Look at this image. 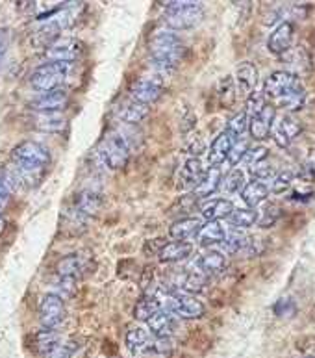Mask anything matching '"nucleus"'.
Returning a JSON list of instances; mask_svg holds the SVG:
<instances>
[{
  "label": "nucleus",
  "mask_w": 315,
  "mask_h": 358,
  "mask_svg": "<svg viewBox=\"0 0 315 358\" xmlns=\"http://www.w3.org/2000/svg\"><path fill=\"white\" fill-rule=\"evenodd\" d=\"M217 96H219L221 106L225 110H230V108L235 104V86H234V78L232 76H225L221 78L219 86H217Z\"/></svg>",
  "instance_id": "obj_38"
},
{
  "label": "nucleus",
  "mask_w": 315,
  "mask_h": 358,
  "mask_svg": "<svg viewBox=\"0 0 315 358\" xmlns=\"http://www.w3.org/2000/svg\"><path fill=\"white\" fill-rule=\"evenodd\" d=\"M166 310L180 320H198V317H203L206 308H204L203 301H198L195 295L173 292L167 301Z\"/></svg>",
  "instance_id": "obj_9"
},
{
  "label": "nucleus",
  "mask_w": 315,
  "mask_h": 358,
  "mask_svg": "<svg viewBox=\"0 0 315 358\" xmlns=\"http://www.w3.org/2000/svg\"><path fill=\"white\" fill-rule=\"evenodd\" d=\"M73 65L71 64H58V62H47L39 65L32 71L30 75V86L39 93H48V91L59 90L71 75Z\"/></svg>",
  "instance_id": "obj_5"
},
{
  "label": "nucleus",
  "mask_w": 315,
  "mask_h": 358,
  "mask_svg": "<svg viewBox=\"0 0 315 358\" xmlns=\"http://www.w3.org/2000/svg\"><path fill=\"white\" fill-rule=\"evenodd\" d=\"M8 47H10V34H8L6 28H0V64H2V59L8 52Z\"/></svg>",
  "instance_id": "obj_52"
},
{
  "label": "nucleus",
  "mask_w": 315,
  "mask_h": 358,
  "mask_svg": "<svg viewBox=\"0 0 315 358\" xmlns=\"http://www.w3.org/2000/svg\"><path fill=\"white\" fill-rule=\"evenodd\" d=\"M234 210V203L228 199H208L206 203L200 204V214L206 221L228 220Z\"/></svg>",
  "instance_id": "obj_20"
},
{
  "label": "nucleus",
  "mask_w": 315,
  "mask_h": 358,
  "mask_svg": "<svg viewBox=\"0 0 315 358\" xmlns=\"http://www.w3.org/2000/svg\"><path fill=\"white\" fill-rule=\"evenodd\" d=\"M245 164L249 169H252V167H256L258 164H262V162L269 160V149L268 147H252V149L247 150V155H245Z\"/></svg>",
  "instance_id": "obj_45"
},
{
  "label": "nucleus",
  "mask_w": 315,
  "mask_h": 358,
  "mask_svg": "<svg viewBox=\"0 0 315 358\" xmlns=\"http://www.w3.org/2000/svg\"><path fill=\"white\" fill-rule=\"evenodd\" d=\"M295 180V173L293 171H280L274 175L272 178V184L269 187V193H274V195H280V193L288 192L291 184Z\"/></svg>",
  "instance_id": "obj_42"
},
{
  "label": "nucleus",
  "mask_w": 315,
  "mask_h": 358,
  "mask_svg": "<svg viewBox=\"0 0 315 358\" xmlns=\"http://www.w3.org/2000/svg\"><path fill=\"white\" fill-rule=\"evenodd\" d=\"M67 124V119L61 113H38L32 121V127L41 132H61Z\"/></svg>",
  "instance_id": "obj_32"
},
{
  "label": "nucleus",
  "mask_w": 315,
  "mask_h": 358,
  "mask_svg": "<svg viewBox=\"0 0 315 358\" xmlns=\"http://www.w3.org/2000/svg\"><path fill=\"white\" fill-rule=\"evenodd\" d=\"M193 252V245L189 241H171V243H166V245L161 247L160 252H158V257H160L161 262H182V260H186V258L191 257Z\"/></svg>",
  "instance_id": "obj_28"
},
{
  "label": "nucleus",
  "mask_w": 315,
  "mask_h": 358,
  "mask_svg": "<svg viewBox=\"0 0 315 358\" xmlns=\"http://www.w3.org/2000/svg\"><path fill=\"white\" fill-rule=\"evenodd\" d=\"M84 10H86L84 2H65L64 6H59L52 15L43 19V24L38 28V32L34 36V43L43 48L52 45L56 39L61 38V32L69 30L80 21Z\"/></svg>",
  "instance_id": "obj_3"
},
{
  "label": "nucleus",
  "mask_w": 315,
  "mask_h": 358,
  "mask_svg": "<svg viewBox=\"0 0 315 358\" xmlns=\"http://www.w3.org/2000/svg\"><path fill=\"white\" fill-rule=\"evenodd\" d=\"M308 358H314V357H308Z\"/></svg>",
  "instance_id": "obj_55"
},
{
  "label": "nucleus",
  "mask_w": 315,
  "mask_h": 358,
  "mask_svg": "<svg viewBox=\"0 0 315 358\" xmlns=\"http://www.w3.org/2000/svg\"><path fill=\"white\" fill-rule=\"evenodd\" d=\"M161 310V301L154 294H145L134 306V317L138 321H149L156 312Z\"/></svg>",
  "instance_id": "obj_34"
},
{
  "label": "nucleus",
  "mask_w": 315,
  "mask_h": 358,
  "mask_svg": "<svg viewBox=\"0 0 315 358\" xmlns=\"http://www.w3.org/2000/svg\"><path fill=\"white\" fill-rule=\"evenodd\" d=\"M177 329V321H175V315H171L167 310L161 308L160 312H156L149 321H147V331L152 338H169L171 340V334Z\"/></svg>",
  "instance_id": "obj_19"
},
{
  "label": "nucleus",
  "mask_w": 315,
  "mask_h": 358,
  "mask_svg": "<svg viewBox=\"0 0 315 358\" xmlns=\"http://www.w3.org/2000/svg\"><path fill=\"white\" fill-rule=\"evenodd\" d=\"M130 155H132V149H130L129 141H126V138L119 134V132L108 134L101 141V147H98V156H101L102 164L108 169H112V171H117V169L126 167V164L130 160Z\"/></svg>",
  "instance_id": "obj_6"
},
{
  "label": "nucleus",
  "mask_w": 315,
  "mask_h": 358,
  "mask_svg": "<svg viewBox=\"0 0 315 358\" xmlns=\"http://www.w3.org/2000/svg\"><path fill=\"white\" fill-rule=\"evenodd\" d=\"M302 130H305V127L300 124L299 119L291 117V115H284L280 119V123L277 127H272L271 136L277 141L278 147H288L295 138H299L302 134Z\"/></svg>",
  "instance_id": "obj_17"
},
{
  "label": "nucleus",
  "mask_w": 315,
  "mask_h": 358,
  "mask_svg": "<svg viewBox=\"0 0 315 358\" xmlns=\"http://www.w3.org/2000/svg\"><path fill=\"white\" fill-rule=\"evenodd\" d=\"M278 220H280V206H277L274 203H265L263 208L258 212L256 224L260 229H271L272 224H277Z\"/></svg>",
  "instance_id": "obj_40"
},
{
  "label": "nucleus",
  "mask_w": 315,
  "mask_h": 358,
  "mask_svg": "<svg viewBox=\"0 0 315 358\" xmlns=\"http://www.w3.org/2000/svg\"><path fill=\"white\" fill-rule=\"evenodd\" d=\"M245 184V173L241 171V169H230V171L226 173V177L221 180L223 189H225L226 193H230V195L243 192Z\"/></svg>",
  "instance_id": "obj_39"
},
{
  "label": "nucleus",
  "mask_w": 315,
  "mask_h": 358,
  "mask_svg": "<svg viewBox=\"0 0 315 358\" xmlns=\"http://www.w3.org/2000/svg\"><path fill=\"white\" fill-rule=\"evenodd\" d=\"M102 204H104V199H102L101 193L95 192V189H84V192H78L75 195L71 215L75 221L80 220L82 223H86L89 217H95L101 212Z\"/></svg>",
  "instance_id": "obj_11"
},
{
  "label": "nucleus",
  "mask_w": 315,
  "mask_h": 358,
  "mask_svg": "<svg viewBox=\"0 0 315 358\" xmlns=\"http://www.w3.org/2000/svg\"><path fill=\"white\" fill-rule=\"evenodd\" d=\"M147 353H150L156 358H169L173 353L171 340H169V338H158V340H156L154 338V340H152V345H150V349Z\"/></svg>",
  "instance_id": "obj_46"
},
{
  "label": "nucleus",
  "mask_w": 315,
  "mask_h": 358,
  "mask_svg": "<svg viewBox=\"0 0 315 358\" xmlns=\"http://www.w3.org/2000/svg\"><path fill=\"white\" fill-rule=\"evenodd\" d=\"M249 119L251 117L247 115V112L235 113L234 117L228 121V124H226V132L234 139H237L241 134H245V130L249 129Z\"/></svg>",
  "instance_id": "obj_41"
},
{
  "label": "nucleus",
  "mask_w": 315,
  "mask_h": 358,
  "mask_svg": "<svg viewBox=\"0 0 315 358\" xmlns=\"http://www.w3.org/2000/svg\"><path fill=\"white\" fill-rule=\"evenodd\" d=\"M226 230L225 227L219 223V221H208L200 227L197 234V241L200 247H212L219 245L225 241Z\"/></svg>",
  "instance_id": "obj_27"
},
{
  "label": "nucleus",
  "mask_w": 315,
  "mask_h": 358,
  "mask_svg": "<svg viewBox=\"0 0 315 358\" xmlns=\"http://www.w3.org/2000/svg\"><path fill=\"white\" fill-rule=\"evenodd\" d=\"M124 343H126V348H129L132 355H145L150 349V345H152V336H150L147 329L135 325L129 329Z\"/></svg>",
  "instance_id": "obj_23"
},
{
  "label": "nucleus",
  "mask_w": 315,
  "mask_h": 358,
  "mask_svg": "<svg viewBox=\"0 0 315 358\" xmlns=\"http://www.w3.org/2000/svg\"><path fill=\"white\" fill-rule=\"evenodd\" d=\"M221 180H223V173H221V167H210L208 171L204 173V177L200 178L195 189H193V195L200 201V199L212 197L217 189L221 187Z\"/></svg>",
  "instance_id": "obj_22"
},
{
  "label": "nucleus",
  "mask_w": 315,
  "mask_h": 358,
  "mask_svg": "<svg viewBox=\"0 0 315 358\" xmlns=\"http://www.w3.org/2000/svg\"><path fill=\"white\" fill-rule=\"evenodd\" d=\"M305 102H306V93L302 87H299V90L291 91V93H288V95L277 99V106L286 110V112H299L300 108L305 106Z\"/></svg>",
  "instance_id": "obj_37"
},
{
  "label": "nucleus",
  "mask_w": 315,
  "mask_h": 358,
  "mask_svg": "<svg viewBox=\"0 0 315 358\" xmlns=\"http://www.w3.org/2000/svg\"><path fill=\"white\" fill-rule=\"evenodd\" d=\"M204 19L203 2H191V0H182V2H167L166 15L163 21L171 30H189L200 24Z\"/></svg>",
  "instance_id": "obj_4"
},
{
  "label": "nucleus",
  "mask_w": 315,
  "mask_h": 358,
  "mask_svg": "<svg viewBox=\"0 0 315 358\" xmlns=\"http://www.w3.org/2000/svg\"><path fill=\"white\" fill-rule=\"evenodd\" d=\"M59 345H61V340H59V334L56 331H47V329H43V331L36 334V351L39 355H43V357H48Z\"/></svg>",
  "instance_id": "obj_35"
},
{
  "label": "nucleus",
  "mask_w": 315,
  "mask_h": 358,
  "mask_svg": "<svg viewBox=\"0 0 315 358\" xmlns=\"http://www.w3.org/2000/svg\"><path fill=\"white\" fill-rule=\"evenodd\" d=\"M149 54L150 64L154 65L156 73L163 75V73L175 71L180 65L186 54V47L173 30H158L150 39Z\"/></svg>",
  "instance_id": "obj_2"
},
{
  "label": "nucleus",
  "mask_w": 315,
  "mask_h": 358,
  "mask_svg": "<svg viewBox=\"0 0 315 358\" xmlns=\"http://www.w3.org/2000/svg\"><path fill=\"white\" fill-rule=\"evenodd\" d=\"M204 150H206V145H204L203 138H198V136H191V138L187 139L186 152H189V155H191V158H198V156L203 155Z\"/></svg>",
  "instance_id": "obj_48"
},
{
  "label": "nucleus",
  "mask_w": 315,
  "mask_h": 358,
  "mask_svg": "<svg viewBox=\"0 0 315 358\" xmlns=\"http://www.w3.org/2000/svg\"><path fill=\"white\" fill-rule=\"evenodd\" d=\"M69 104V93L65 90H54L48 93H39L36 99L30 101V108L38 113H59Z\"/></svg>",
  "instance_id": "obj_14"
},
{
  "label": "nucleus",
  "mask_w": 315,
  "mask_h": 358,
  "mask_svg": "<svg viewBox=\"0 0 315 358\" xmlns=\"http://www.w3.org/2000/svg\"><path fill=\"white\" fill-rule=\"evenodd\" d=\"M150 113V108L141 104V102H135V101H126L124 104H121L117 110V117L123 121V123H129V124H138L141 123L143 119L149 117Z\"/></svg>",
  "instance_id": "obj_29"
},
{
  "label": "nucleus",
  "mask_w": 315,
  "mask_h": 358,
  "mask_svg": "<svg viewBox=\"0 0 315 358\" xmlns=\"http://www.w3.org/2000/svg\"><path fill=\"white\" fill-rule=\"evenodd\" d=\"M268 104V99H265V95H263L262 91H254L252 95L247 96V115H249V117L256 115V113L262 112Z\"/></svg>",
  "instance_id": "obj_43"
},
{
  "label": "nucleus",
  "mask_w": 315,
  "mask_h": 358,
  "mask_svg": "<svg viewBox=\"0 0 315 358\" xmlns=\"http://www.w3.org/2000/svg\"><path fill=\"white\" fill-rule=\"evenodd\" d=\"M314 197V189H300V187H293V192L289 195V201H295V203H306L308 199Z\"/></svg>",
  "instance_id": "obj_50"
},
{
  "label": "nucleus",
  "mask_w": 315,
  "mask_h": 358,
  "mask_svg": "<svg viewBox=\"0 0 315 358\" xmlns=\"http://www.w3.org/2000/svg\"><path fill=\"white\" fill-rule=\"evenodd\" d=\"M76 351H78V343H76L75 340H69V342L61 343L56 351H52V353L45 358H73V355H75Z\"/></svg>",
  "instance_id": "obj_47"
},
{
  "label": "nucleus",
  "mask_w": 315,
  "mask_h": 358,
  "mask_svg": "<svg viewBox=\"0 0 315 358\" xmlns=\"http://www.w3.org/2000/svg\"><path fill=\"white\" fill-rule=\"evenodd\" d=\"M203 224V220H198V217H182L169 227V236L175 241H187L189 238L198 234Z\"/></svg>",
  "instance_id": "obj_24"
},
{
  "label": "nucleus",
  "mask_w": 315,
  "mask_h": 358,
  "mask_svg": "<svg viewBox=\"0 0 315 358\" xmlns=\"http://www.w3.org/2000/svg\"><path fill=\"white\" fill-rule=\"evenodd\" d=\"M295 177H299L300 180L305 182H308V184H312V182L315 180V169H314V166H310V164H308V166H302L300 167V171H299V175H295Z\"/></svg>",
  "instance_id": "obj_51"
},
{
  "label": "nucleus",
  "mask_w": 315,
  "mask_h": 358,
  "mask_svg": "<svg viewBox=\"0 0 315 358\" xmlns=\"http://www.w3.org/2000/svg\"><path fill=\"white\" fill-rule=\"evenodd\" d=\"M163 90H166L163 75L152 73V75L139 76L138 80L132 84V87H130V95H132V101L141 102L145 106H150L156 101H160V96L163 95Z\"/></svg>",
  "instance_id": "obj_7"
},
{
  "label": "nucleus",
  "mask_w": 315,
  "mask_h": 358,
  "mask_svg": "<svg viewBox=\"0 0 315 358\" xmlns=\"http://www.w3.org/2000/svg\"><path fill=\"white\" fill-rule=\"evenodd\" d=\"M300 82L297 78L295 73H289V71H277V73H272V75L268 76V80L263 84V95L265 99H280V96L288 95L291 91L299 90Z\"/></svg>",
  "instance_id": "obj_13"
},
{
  "label": "nucleus",
  "mask_w": 315,
  "mask_h": 358,
  "mask_svg": "<svg viewBox=\"0 0 315 358\" xmlns=\"http://www.w3.org/2000/svg\"><path fill=\"white\" fill-rule=\"evenodd\" d=\"M197 269L203 275L210 277V275H217V273L225 271L226 269V257L219 251H206L204 255L197 258L195 262Z\"/></svg>",
  "instance_id": "obj_26"
},
{
  "label": "nucleus",
  "mask_w": 315,
  "mask_h": 358,
  "mask_svg": "<svg viewBox=\"0 0 315 358\" xmlns=\"http://www.w3.org/2000/svg\"><path fill=\"white\" fill-rule=\"evenodd\" d=\"M206 286H208V277L200 271H186L178 280V288L182 289V294L187 295L200 294Z\"/></svg>",
  "instance_id": "obj_33"
},
{
  "label": "nucleus",
  "mask_w": 315,
  "mask_h": 358,
  "mask_svg": "<svg viewBox=\"0 0 315 358\" xmlns=\"http://www.w3.org/2000/svg\"><path fill=\"white\" fill-rule=\"evenodd\" d=\"M274 117H277V108L268 104L262 112L252 115L249 119V132L256 141H263L271 136V130L274 127Z\"/></svg>",
  "instance_id": "obj_15"
},
{
  "label": "nucleus",
  "mask_w": 315,
  "mask_h": 358,
  "mask_svg": "<svg viewBox=\"0 0 315 358\" xmlns=\"http://www.w3.org/2000/svg\"><path fill=\"white\" fill-rule=\"evenodd\" d=\"M297 312L295 305L289 299H282L278 301L277 305H274V314L282 315V317H289V315H293Z\"/></svg>",
  "instance_id": "obj_49"
},
{
  "label": "nucleus",
  "mask_w": 315,
  "mask_h": 358,
  "mask_svg": "<svg viewBox=\"0 0 315 358\" xmlns=\"http://www.w3.org/2000/svg\"><path fill=\"white\" fill-rule=\"evenodd\" d=\"M11 160L17 175L21 178L22 187H32L39 184L43 171L50 164V152L45 145L38 141H22L11 150Z\"/></svg>",
  "instance_id": "obj_1"
},
{
  "label": "nucleus",
  "mask_w": 315,
  "mask_h": 358,
  "mask_svg": "<svg viewBox=\"0 0 315 358\" xmlns=\"http://www.w3.org/2000/svg\"><path fill=\"white\" fill-rule=\"evenodd\" d=\"M56 271H58V277L61 280H67V282H76V278L82 277V271H84V266H82L80 257L76 255H69V257L61 258L56 266Z\"/></svg>",
  "instance_id": "obj_31"
},
{
  "label": "nucleus",
  "mask_w": 315,
  "mask_h": 358,
  "mask_svg": "<svg viewBox=\"0 0 315 358\" xmlns=\"http://www.w3.org/2000/svg\"><path fill=\"white\" fill-rule=\"evenodd\" d=\"M293 32L295 27L293 22L289 21H282L280 24L274 27L271 34H269L268 39V48L271 50L272 54H277V56H282L291 48V41H293Z\"/></svg>",
  "instance_id": "obj_16"
},
{
  "label": "nucleus",
  "mask_w": 315,
  "mask_h": 358,
  "mask_svg": "<svg viewBox=\"0 0 315 358\" xmlns=\"http://www.w3.org/2000/svg\"><path fill=\"white\" fill-rule=\"evenodd\" d=\"M249 149H251V147H249V141H247V139H235L234 145H232V149H230L228 152V158H226L230 166H237V164L245 158L247 150Z\"/></svg>",
  "instance_id": "obj_44"
},
{
  "label": "nucleus",
  "mask_w": 315,
  "mask_h": 358,
  "mask_svg": "<svg viewBox=\"0 0 315 358\" xmlns=\"http://www.w3.org/2000/svg\"><path fill=\"white\" fill-rule=\"evenodd\" d=\"M204 173L206 171H204L203 162L198 160V158H189L180 167V173H178L177 178V187L178 189H195V186L204 177Z\"/></svg>",
  "instance_id": "obj_18"
},
{
  "label": "nucleus",
  "mask_w": 315,
  "mask_h": 358,
  "mask_svg": "<svg viewBox=\"0 0 315 358\" xmlns=\"http://www.w3.org/2000/svg\"><path fill=\"white\" fill-rule=\"evenodd\" d=\"M235 82H237V90L241 95H252L258 86V69L256 65L251 62H243L237 65L235 69Z\"/></svg>",
  "instance_id": "obj_21"
},
{
  "label": "nucleus",
  "mask_w": 315,
  "mask_h": 358,
  "mask_svg": "<svg viewBox=\"0 0 315 358\" xmlns=\"http://www.w3.org/2000/svg\"><path fill=\"white\" fill-rule=\"evenodd\" d=\"M260 241L254 236L245 234L243 230H230L228 234L225 236V241L221 243L223 249H225L228 255H241V257H258L260 252L263 251V247Z\"/></svg>",
  "instance_id": "obj_10"
},
{
  "label": "nucleus",
  "mask_w": 315,
  "mask_h": 358,
  "mask_svg": "<svg viewBox=\"0 0 315 358\" xmlns=\"http://www.w3.org/2000/svg\"><path fill=\"white\" fill-rule=\"evenodd\" d=\"M10 203V192L6 189L4 182H2V178H0V212L6 208V204Z\"/></svg>",
  "instance_id": "obj_53"
},
{
  "label": "nucleus",
  "mask_w": 315,
  "mask_h": 358,
  "mask_svg": "<svg viewBox=\"0 0 315 358\" xmlns=\"http://www.w3.org/2000/svg\"><path fill=\"white\" fill-rule=\"evenodd\" d=\"M67 317V306L61 295L58 294H47L41 297L39 303V321L47 331L58 329L64 320Z\"/></svg>",
  "instance_id": "obj_8"
},
{
  "label": "nucleus",
  "mask_w": 315,
  "mask_h": 358,
  "mask_svg": "<svg viewBox=\"0 0 315 358\" xmlns=\"http://www.w3.org/2000/svg\"><path fill=\"white\" fill-rule=\"evenodd\" d=\"M258 221V212L252 208H237L234 210L228 217V223L237 230L249 229V227H254Z\"/></svg>",
  "instance_id": "obj_36"
},
{
  "label": "nucleus",
  "mask_w": 315,
  "mask_h": 358,
  "mask_svg": "<svg viewBox=\"0 0 315 358\" xmlns=\"http://www.w3.org/2000/svg\"><path fill=\"white\" fill-rule=\"evenodd\" d=\"M4 224H6L4 217H2V215H0V230H4Z\"/></svg>",
  "instance_id": "obj_54"
},
{
  "label": "nucleus",
  "mask_w": 315,
  "mask_h": 358,
  "mask_svg": "<svg viewBox=\"0 0 315 358\" xmlns=\"http://www.w3.org/2000/svg\"><path fill=\"white\" fill-rule=\"evenodd\" d=\"M235 139L228 134V132H221L217 138L212 141L210 145V152H208V160L212 164V167H219L223 162L228 158V152L232 149V145H234Z\"/></svg>",
  "instance_id": "obj_25"
},
{
  "label": "nucleus",
  "mask_w": 315,
  "mask_h": 358,
  "mask_svg": "<svg viewBox=\"0 0 315 358\" xmlns=\"http://www.w3.org/2000/svg\"><path fill=\"white\" fill-rule=\"evenodd\" d=\"M84 52V47L75 38H59L52 45L45 48L48 62H58V64H75L78 62Z\"/></svg>",
  "instance_id": "obj_12"
},
{
  "label": "nucleus",
  "mask_w": 315,
  "mask_h": 358,
  "mask_svg": "<svg viewBox=\"0 0 315 358\" xmlns=\"http://www.w3.org/2000/svg\"><path fill=\"white\" fill-rule=\"evenodd\" d=\"M269 197V186L265 182L252 180L249 184H245L243 192H241V199L243 203L249 206V208H256L258 204L265 203V199Z\"/></svg>",
  "instance_id": "obj_30"
}]
</instances>
